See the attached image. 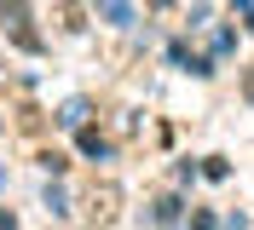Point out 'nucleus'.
Returning a JSON list of instances; mask_svg holds the SVG:
<instances>
[{
  "label": "nucleus",
  "instance_id": "nucleus-1",
  "mask_svg": "<svg viewBox=\"0 0 254 230\" xmlns=\"http://www.w3.org/2000/svg\"><path fill=\"white\" fill-rule=\"evenodd\" d=\"M58 121H64V127H75V133H81V121H87V104H81V98H69V104H64V115H58Z\"/></svg>",
  "mask_w": 254,
  "mask_h": 230
},
{
  "label": "nucleus",
  "instance_id": "nucleus-2",
  "mask_svg": "<svg viewBox=\"0 0 254 230\" xmlns=\"http://www.w3.org/2000/svg\"><path fill=\"white\" fill-rule=\"evenodd\" d=\"M81 150H87V155H98V161H104V155H110V144H104V138H98V133H81Z\"/></svg>",
  "mask_w": 254,
  "mask_h": 230
},
{
  "label": "nucleus",
  "instance_id": "nucleus-3",
  "mask_svg": "<svg viewBox=\"0 0 254 230\" xmlns=\"http://www.w3.org/2000/svg\"><path fill=\"white\" fill-rule=\"evenodd\" d=\"M104 6V17H116V23H127V0H98Z\"/></svg>",
  "mask_w": 254,
  "mask_h": 230
},
{
  "label": "nucleus",
  "instance_id": "nucleus-4",
  "mask_svg": "<svg viewBox=\"0 0 254 230\" xmlns=\"http://www.w3.org/2000/svg\"><path fill=\"white\" fill-rule=\"evenodd\" d=\"M249 98H254V75H249Z\"/></svg>",
  "mask_w": 254,
  "mask_h": 230
}]
</instances>
